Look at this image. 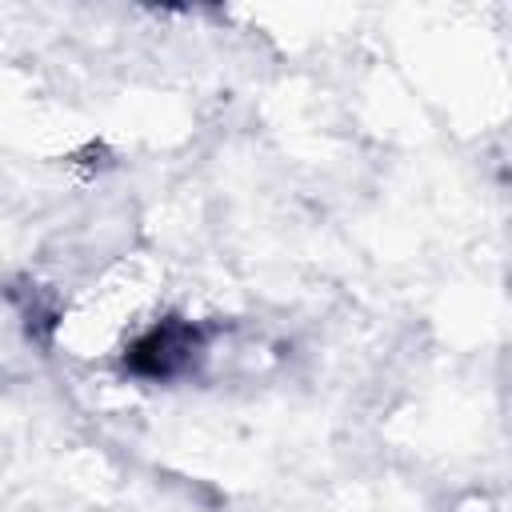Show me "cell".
Masks as SVG:
<instances>
[{"mask_svg":"<svg viewBox=\"0 0 512 512\" xmlns=\"http://www.w3.org/2000/svg\"><path fill=\"white\" fill-rule=\"evenodd\" d=\"M200 328L188 320H160L156 328H148L124 356L128 372L148 376V380H168L176 372H184L196 352H200Z\"/></svg>","mask_w":512,"mask_h":512,"instance_id":"1","label":"cell"}]
</instances>
